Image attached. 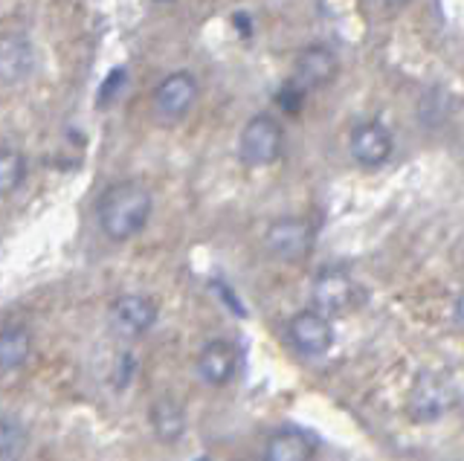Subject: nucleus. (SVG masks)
I'll return each instance as SVG.
<instances>
[{
	"mask_svg": "<svg viewBox=\"0 0 464 461\" xmlns=\"http://www.w3.org/2000/svg\"><path fill=\"white\" fill-rule=\"evenodd\" d=\"M459 403V386L447 371H424L418 374L410 398H406V409L418 424H432L453 412Z\"/></svg>",
	"mask_w": 464,
	"mask_h": 461,
	"instance_id": "2",
	"label": "nucleus"
},
{
	"mask_svg": "<svg viewBox=\"0 0 464 461\" xmlns=\"http://www.w3.org/2000/svg\"><path fill=\"white\" fill-rule=\"evenodd\" d=\"M33 354V334L26 325H6L0 331V369H21Z\"/></svg>",
	"mask_w": 464,
	"mask_h": 461,
	"instance_id": "15",
	"label": "nucleus"
},
{
	"mask_svg": "<svg viewBox=\"0 0 464 461\" xmlns=\"http://www.w3.org/2000/svg\"><path fill=\"white\" fill-rule=\"evenodd\" d=\"M287 340L302 357H323L334 345V325L316 308L299 311L287 320Z\"/></svg>",
	"mask_w": 464,
	"mask_h": 461,
	"instance_id": "7",
	"label": "nucleus"
},
{
	"mask_svg": "<svg viewBox=\"0 0 464 461\" xmlns=\"http://www.w3.org/2000/svg\"><path fill=\"white\" fill-rule=\"evenodd\" d=\"M377 6H381L383 12H401V9H406L412 4V0H374Z\"/></svg>",
	"mask_w": 464,
	"mask_h": 461,
	"instance_id": "18",
	"label": "nucleus"
},
{
	"mask_svg": "<svg viewBox=\"0 0 464 461\" xmlns=\"http://www.w3.org/2000/svg\"><path fill=\"white\" fill-rule=\"evenodd\" d=\"M149 421L154 436L163 441V444H174L183 438L186 432V412L183 407L174 398H160L151 403V412H149Z\"/></svg>",
	"mask_w": 464,
	"mask_h": 461,
	"instance_id": "14",
	"label": "nucleus"
},
{
	"mask_svg": "<svg viewBox=\"0 0 464 461\" xmlns=\"http://www.w3.org/2000/svg\"><path fill=\"white\" fill-rule=\"evenodd\" d=\"M26 444V432L18 418L0 415V461H18Z\"/></svg>",
	"mask_w": 464,
	"mask_h": 461,
	"instance_id": "17",
	"label": "nucleus"
},
{
	"mask_svg": "<svg viewBox=\"0 0 464 461\" xmlns=\"http://www.w3.org/2000/svg\"><path fill=\"white\" fill-rule=\"evenodd\" d=\"M198 96H200V84H198L195 73H188V70H174V73H169L154 88V96H151L154 113L163 122H180L198 105Z\"/></svg>",
	"mask_w": 464,
	"mask_h": 461,
	"instance_id": "4",
	"label": "nucleus"
},
{
	"mask_svg": "<svg viewBox=\"0 0 464 461\" xmlns=\"http://www.w3.org/2000/svg\"><path fill=\"white\" fill-rule=\"evenodd\" d=\"M311 299H314V308L323 311L325 316L345 313L348 308H354V302H357V282L352 273L343 267H323L314 276Z\"/></svg>",
	"mask_w": 464,
	"mask_h": 461,
	"instance_id": "6",
	"label": "nucleus"
},
{
	"mask_svg": "<svg viewBox=\"0 0 464 461\" xmlns=\"http://www.w3.org/2000/svg\"><path fill=\"white\" fill-rule=\"evenodd\" d=\"M285 151V131L270 113H256V117L241 128L238 134V157L244 166L265 168L273 166Z\"/></svg>",
	"mask_w": 464,
	"mask_h": 461,
	"instance_id": "3",
	"label": "nucleus"
},
{
	"mask_svg": "<svg viewBox=\"0 0 464 461\" xmlns=\"http://www.w3.org/2000/svg\"><path fill=\"white\" fill-rule=\"evenodd\" d=\"M340 73V59L337 53L325 44L304 47L299 59L294 62V76H290V88H296L302 96L308 91H319L331 84Z\"/></svg>",
	"mask_w": 464,
	"mask_h": 461,
	"instance_id": "9",
	"label": "nucleus"
},
{
	"mask_svg": "<svg viewBox=\"0 0 464 461\" xmlns=\"http://www.w3.org/2000/svg\"><path fill=\"white\" fill-rule=\"evenodd\" d=\"M250 461H267V458H250Z\"/></svg>",
	"mask_w": 464,
	"mask_h": 461,
	"instance_id": "20",
	"label": "nucleus"
},
{
	"mask_svg": "<svg viewBox=\"0 0 464 461\" xmlns=\"http://www.w3.org/2000/svg\"><path fill=\"white\" fill-rule=\"evenodd\" d=\"M157 316H160L157 302L151 296H142V293H125L111 305L113 325L120 328L122 334H130V337H140V334H145V331H151Z\"/></svg>",
	"mask_w": 464,
	"mask_h": 461,
	"instance_id": "12",
	"label": "nucleus"
},
{
	"mask_svg": "<svg viewBox=\"0 0 464 461\" xmlns=\"http://www.w3.org/2000/svg\"><path fill=\"white\" fill-rule=\"evenodd\" d=\"M453 311H456V320H459V322L464 325V291H461V293L456 296V308H453Z\"/></svg>",
	"mask_w": 464,
	"mask_h": 461,
	"instance_id": "19",
	"label": "nucleus"
},
{
	"mask_svg": "<svg viewBox=\"0 0 464 461\" xmlns=\"http://www.w3.org/2000/svg\"><path fill=\"white\" fill-rule=\"evenodd\" d=\"M38 64L35 44L24 33L0 35V84H24Z\"/></svg>",
	"mask_w": 464,
	"mask_h": 461,
	"instance_id": "10",
	"label": "nucleus"
},
{
	"mask_svg": "<svg viewBox=\"0 0 464 461\" xmlns=\"http://www.w3.org/2000/svg\"><path fill=\"white\" fill-rule=\"evenodd\" d=\"M265 247L279 262H302L314 247V226L304 218H276L265 229Z\"/></svg>",
	"mask_w": 464,
	"mask_h": 461,
	"instance_id": "8",
	"label": "nucleus"
},
{
	"mask_svg": "<svg viewBox=\"0 0 464 461\" xmlns=\"http://www.w3.org/2000/svg\"><path fill=\"white\" fill-rule=\"evenodd\" d=\"M348 151H352L354 163L362 168H381L395 154V137L381 120H362L348 134Z\"/></svg>",
	"mask_w": 464,
	"mask_h": 461,
	"instance_id": "5",
	"label": "nucleus"
},
{
	"mask_svg": "<svg viewBox=\"0 0 464 461\" xmlns=\"http://www.w3.org/2000/svg\"><path fill=\"white\" fill-rule=\"evenodd\" d=\"M238 349L229 340H209L198 354V374L209 386H227L238 371Z\"/></svg>",
	"mask_w": 464,
	"mask_h": 461,
	"instance_id": "11",
	"label": "nucleus"
},
{
	"mask_svg": "<svg viewBox=\"0 0 464 461\" xmlns=\"http://www.w3.org/2000/svg\"><path fill=\"white\" fill-rule=\"evenodd\" d=\"M154 200L149 186L140 180H120L111 183L96 200V221L99 229L111 241H130L137 238L151 218Z\"/></svg>",
	"mask_w": 464,
	"mask_h": 461,
	"instance_id": "1",
	"label": "nucleus"
},
{
	"mask_svg": "<svg viewBox=\"0 0 464 461\" xmlns=\"http://www.w3.org/2000/svg\"><path fill=\"white\" fill-rule=\"evenodd\" d=\"M26 180V157L14 149H0V197L21 189Z\"/></svg>",
	"mask_w": 464,
	"mask_h": 461,
	"instance_id": "16",
	"label": "nucleus"
},
{
	"mask_svg": "<svg viewBox=\"0 0 464 461\" xmlns=\"http://www.w3.org/2000/svg\"><path fill=\"white\" fill-rule=\"evenodd\" d=\"M311 456H314V444L296 427L276 429L265 447L267 461H311Z\"/></svg>",
	"mask_w": 464,
	"mask_h": 461,
	"instance_id": "13",
	"label": "nucleus"
}]
</instances>
